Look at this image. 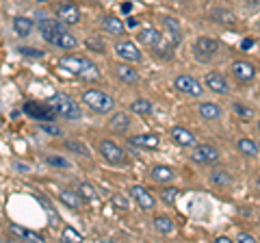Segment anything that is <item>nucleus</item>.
Masks as SVG:
<instances>
[{"label":"nucleus","instance_id":"obj_1","mask_svg":"<svg viewBox=\"0 0 260 243\" xmlns=\"http://www.w3.org/2000/svg\"><path fill=\"white\" fill-rule=\"evenodd\" d=\"M59 68L70 72V74H74L78 78L83 80H98L100 78V70H98V66L93 61H89L87 56H80V54H68L63 56V59L59 61Z\"/></svg>","mask_w":260,"mask_h":243},{"label":"nucleus","instance_id":"obj_2","mask_svg":"<svg viewBox=\"0 0 260 243\" xmlns=\"http://www.w3.org/2000/svg\"><path fill=\"white\" fill-rule=\"evenodd\" d=\"M48 102H50V107L56 113H59L61 117H65V119H80V107H78V102L74 98H70V96L54 94Z\"/></svg>","mask_w":260,"mask_h":243},{"label":"nucleus","instance_id":"obj_3","mask_svg":"<svg viewBox=\"0 0 260 243\" xmlns=\"http://www.w3.org/2000/svg\"><path fill=\"white\" fill-rule=\"evenodd\" d=\"M83 102L95 113H109V111H113V104H115V100H113L109 94L100 92V89H89V92H85Z\"/></svg>","mask_w":260,"mask_h":243},{"label":"nucleus","instance_id":"obj_4","mask_svg":"<svg viewBox=\"0 0 260 243\" xmlns=\"http://www.w3.org/2000/svg\"><path fill=\"white\" fill-rule=\"evenodd\" d=\"M37 26H39V31H42L44 39L46 42H50V44H56V39L65 33L61 20L56 22V20H50V18H44V15H39L37 18Z\"/></svg>","mask_w":260,"mask_h":243},{"label":"nucleus","instance_id":"obj_5","mask_svg":"<svg viewBox=\"0 0 260 243\" xmlns=\"http://www.w3.org/2000/svg\"><path fill=\"white\" fill-rule=\"evenodd\" d=\"M24 113L26 115H30L32 119H44V122H52L59 117V113H56L52 107H50V102H26L24 104Z\"/></svg>","mask_w":260,"mask_h":243},{"label":"nucleus","instance_id":"obj_6","mask_svg":"<svg viewBox=\"0 0 260 243\" xmlns=\"http://www.w3.org/2000/svg\"><path fill=\"white\" fill-rule=\"evenodd\" d=\"M217 50H219V44L210 37H200L198 42L193 44V54L198 56L200 61H208Z\"/></svg>","mask_w":260,"mask_h":243},{"label":"nucleus","instance_id":"obj_7","mask_svg":"<svg viewBox=\"0 0 260 243\" xmlns=\"http://www.w3.org/2000/svg\"><path fill=\"white\" fill-rule=\"evenodd\" d=\"M232 74L239 83H251L256 76V66L249 61H234L232 63Z\"/></svg>","mask_w":260,"mask_h":243},{"label":"nucleus","instance_id":"obj_8","mask_svg":"<svg viewBox=\"0 0 260 243\" xmlns=\"http://www.w3.org/2000/svg\"><path fill=\"white\" fill-rule=\"evenodd\" d=\"M130 196L135 198V202L143 210H152L154 206H156V200H154V196L145 187H141V185H133V187H130Z\"/></svg>","mask_w":260,"mask_h":243},{"label":"nucleus","instance_id":"obj_9","mask_svg":"<svg viewBox=\"0 0 260 243\" xmlns=\"http://www.w3.org/2000/svg\"><path fill=\"white\" fill-rule=\"evenodd\" d=\"M100 155L104 157V161H109L111 165L124 163V150H121L117 143H113V141H102L100 143Z\"/></svg>","mask_w":260,"mask_h":243},{"label":"nucleus","instance_id":"obj_10","mask_svg":"<svg viewBox=\"0 0 260 243\" xmlns=\"http://www.w3.org/2000/svg\"><path fill=\"white\" fill-rule=\"evenodd\" d=\"M174 85H176L178 92L189 94V96H202V94H204V87H202L193 76H186V74L178 76V78L174 80Z\"/></svg>","mask_w":260,"mask_h":243},{"label":"nucleus","instance_id":"obj_11","mask_svg":"<svg viewBox=\"0 0 260 243\" xmlns=\"http://www.w3.org/2000/svg\"><path fill=\"white\" fill-rule=\"evenodd\" d=\"M115 52H117L119 59H124L128 63H139L143 59L141 52H139V48H137L133 42H119L115 46Z\"/></svg>","mask_w":260,"mask_h":243},{"label":"nucleus","instance_id":"obj_12","mask_svg":"<svg viewBox=\"0 0 260 243\" xmlns=\"http://www.w3.org/2000/svg\"><path fill=\"white\" fill-rule=\"evenodd\" d=\"M191 159H193V161H198V163H215V161L219 159V152L213 148V145L200 143V145H195V150H193Z\"/></svg>","mask_w":260,"mask_h":243},{"label":"nucleus","instance_id":"obj_13","mask_svg":"<svg viewBox=\"0 0 260 243\" xmlns=\"http://www.w3.org/2000/svg\"><path fill=\"white\" fill-rule=\"evenodd\" d=\"M56 13H59V20H61L63 24H68V26H74V24L80 22V9H78L74 3H65V5H61Z\"/></svg>","mask_w":260,"mask_h":243},{"label":"nucleus","instance_id":"obj_14","mask_svg":"<svg viewBox=\"0 0 260 243\" xmlns=\"http://www.w3.org/2000/svg\"><path fill=\"white\" fill-rule=\"evenodd\" d=\"M115 68V76L119 80H124L126 85H137L139 83V72H137L135 68H130V63H117Z\"/></svg>","mask_w":260,"mask_h":243},{"label":"nucleus","instance_id":"obj_15","mask_svg":"<svg viewBox=\"0 0 260 243\" xmlns=\"http://www.w3.org/2000/svg\"><path fill=\"white\" fill-rule=\"evenodd\" d=\"M204 83L208 85L210 92H215V94H228V92H230V85H228V80L221 74H219V72H208Z\"/></svg>","mask_w":260,"mask_h":243},{"label":"nucleus","instance_id":"obj_16","mask_svg":"<svg viewBox=\"0 0 260 243\" xmlns=\"http://www.w3.org/2000/svg\"><path fill=\"white\" fill-rule=\"evenodd\" d=\"M162 24H165V33H169V37H172V44L178 46L182 42V26H180V22H178L176 18H172V15H165V18H162Z\"/></svg>","mask_w":260,"mask_h":243},{"label":"nucleus","instance_id":"obj_17","mask_svg":"<svg viewBox=\"0 0 260 243\" xmlns=\"http://www.w3.org/2000/svg\"><path fill=\"white\" fill-rule=\"evenodd\" d=\"M172 139L178 143V145H182V148H189V145H195V137L191 131H186V128L182 126H174L172 128Z\"/></svg>","mask_w":260,"mask_h":243},{"label":"nucleus","instance_id":"obj_18","mask_svg":"<svg viewBox=\"0 0 260 243\" xmlns=\"http://www.w3.org/2000/svg\"><path fill=\"white\" fill-rule=\"evenodd\" d=\"M9 232L13 234V237L22 239V241L44 243V237H42V234H37V232H32V230H26V228H22V226H18V224H11V226H9Z\"/></svg>","mask_w":260,"mask_h":243},{"label":"nucleus","instance_id":"obj_19","mask_svg":"<svg viewBox=\"0 0 260 243\" xmlns=\"http://www.w3.org/2000/svg\"><path fill=\"white\" fill-rule=\"evenodd\" d=\"M59 200L63 202L65 206H70V208H80V206L85 204V198L80 196L78 191H70V189L59 191Z\"/></svg>","mask_w":260,"mask_h":243},{"label":"nucleus","instance_id":"obj_20","mask_svg":"<svg viewBox=\"0 0 260 243\" xmlns=\"http://www.w3.org/2000/svg\"><path fill=\"white\" fill-rule=\"evenodd\" d=\"M13 31L20 37H28L32 33V20L26 18V15H15L13 18Z\"/></svg>","mask_w":260,"mask_h":243},{"label":"nucleus","instance_id":"obj_21","mask_svg":"<svg viewBox=\"0 0 260 243\" xmlns=\"http://www.w3.org/2000/svg\"><path fill=\"white\" fill-rule=\"evenodd\" d=\"M160 39H162V35H160V33H158V31L154 28V26L143 28L141 33H139V42H141V44H145V46H150V48L156 46V44L160 42Z\"/></svg>","mask_w":260,"mask_h":243},{"label":"nucleus","instance_id":"obj_22","mask_svg":"<svg viewBox=\"0 0 260 243\" xmlns=\"http://www.w3.org/2000/svg\"><path fill=\"white\" fill-rule=\"evenodd\" d=\"M130 143L139 145V148H156L160 139L158 135H137V137H130Z\"/></svg>","mask_w":260,"mask_h":243},{"label":"nucleus","instance_id":"obj_23","mask_svg":"<svg viewBox=\"0 0 260 243\" xmlns=\"http://www.w3.org/2000/svg\"><path fill=\"white\" fill-rule=\"evenodd\" d=\"M150 176H152L156 183H162V185H165V183H169V180H174V176H176V174H174V169H172V167L156 165V167H154L152 172H150Z\"/></svg>","mask_w":260,"mask_h":243},{"label":"nucleus","instance_id":"obj_24","mask_svg":"<svg viewBox=\"0 0 260 243\" xmlns=\"http://www.w3.org/2000/svg\"><path fill=\"white\" fill-rule=\"evenodd\" d=\"M109 126H111V131H113V133H124L126 128L130 126V117H128V113H124V111L115 113Z\"/></svg>","mask_w":260,"mask_h":243},{"label":"nucleus","instance_id":"obj_25","mask_svg":"<svg viewBox=\"0 0 260 243\" xmlns=\"http://www.w3.org/2000/svg\"><path fill=\"white\" fill-rule=\"evenodd\" d=\"M102 26H104L107 33H113V35H121V33H124V24H121V20L115 18V15H104Z\"/></svg>","mask_w":260,"mask_h":243},{"label":"nucleus","instance_id":"obj_26","mask_svg":"<svg viewBox=\"0 0 260 243\" xmlns=\"http://www.w3.org/2000/svg\"><path fill=\"white\" fill-rule=\"evenodd\" d=\"M154 230H156L158 234H172L174 232V222L165 215H158V217H154Z\"/></svg>","mask_w":260,"mask_h":243},{"label":"nucleus","instance_id":"obj_27","mask_svg":"<svg viewBox=\"0 0 260 243\" xmlns=\"http://www.w3.org/2000/svg\"><path fill=\"white\" fill-rule=\"evenodd\" d=\"M200 115L204 119H217V117H221V109L213 102H202L200 104Z\"/></svg>","mask_w":260,"mask_h":243},{"label":"nucleus","instance_id":"obj_28","mask_svg":"<svg viewBox=\"0 0 260 243\" xmlns=\"http://www.w3.org/2000/svg\"><path fill=\"white\" fill-rule=\"evenodd\" d=\"M210 180H213L217 187H230V185L234 183V180H232V176L228 174V172H223V169H217V172L210 174Z\"/></svg>","mask_w":260,"mask_h":243},{"label":"nucleus","instance_id":"obj_29","mask_svg":"<svg viewBox=\"0 0 260 243\" xmlns=\"http://www.w3.org/2000/svg\"><path fill=\"white\" fill-rule=\"evenodd\" d=\"M237 148L243 152V155H247V157H256L258 152H260L258 143H256V141H251V139H239Z\"/></svg>","mask_w":260,"mask_h":243},{"label":"nucleus","instance_id":"obj_30","mask_svg":"<svg viewBox=\"0 0 260 243\" xmlns=\"http://www.w3.org/2000/svg\"><path fill=\"white\" fill-rule=\"evenodd\" d=\"M76 37L74 35H72V33H68V31H65V33L59 37V39H56V48H61V50H72V48H76Z\"/></svg>","mask_w":260,"mask_h":243},{"label":"nucleus","instance_id":"obj_31","mask_svg":"<svg viewBox=\"0 0 260 243\" xmlns=\"http://www.w3.org/2000/svg\"><path fill=\"white\" fill-rule=\"evenodd\" d=\"M130 111H135V113H139V115H150L152 113V102L150 100H135L133 104H130Z\"/></svg>","mask_w":260,"mask_h":243},{"label":"nucleus","instance_id":"obj_32","mask_svg":"<svg viewBox=\"0 0 260 243\" xmlns=\"http://www.w3.org/2000/svg\"><path fill=\"white\" fill-rule=\"evenodd\" d=\"M78 193H80V196H83L87 202H98V200H100V198H98V193H95V189H93L89 183H80V185H78Z\"/></svg>","mask_w":260,"mask_h":243},{"label":"nucleus","instance_id":"obj_33","mask_svg":"<svg viewBox=\"0 0 260 243\" xmlns=\"http://www.w3.org/2000/svg\"><path fill=\"white\" fill-rule=\"evenodd\" d=\"M213 18H215L217 22H221V24H234V22H237L234 13L228 11V9H215V11H213Z\"/></svg>","mask_w":260,"mask_h":243},{"label":"nucleus","instance_id":"obj_34","mask_svg":"<svg viewBox=\"0 0 260 243\" xmlns=\"http://www.w3.org/2000/svg\"><path fill=\"white\" fill-rule=\"evenodd\" d=\"M61 241H83V234H80L78 230H74L72 226H65L63 232H61Z\"/></svg>","mask_w":260,"mask_h":243},{"label":"nucleus","instance_id":"obj_35","mask_svg":"<svg viewBox=\"0 0 260 243\" xmlns=\"http://www.w3.org/2000/svg\"><path fill=\"white\" fill-rule=\"evenodd\" d=\"M176 198H178V189L176 187H167V189L160 191V200L165 202V204H169V206L176 202Z\"/></svg>","mask_w":260,"mask_h":243},{"label":"nucleus","instance_id":"obj_36","mask_svg":"<svg viewBox=\"0 0 260 243\" xmlns=\"http://www.w3.org/2000/svg\"><path fill=\"white\" fill-rule=\"evenodd\" d=\"M154 52H156L158 56H165V59H169V56H172V44H167L165 39H160V42L154 46Z\"/></svg>","mask_w":260,"mask_h":243},{"label":"nucleus","instance_id":"obj_37","mask_svg":"<svg viewBox=\"0 0 260 243\" xmlns=\"http://www.w3.org/2000/svg\"><path fill=\"white\" fill-rule=\"evenodd\" d=\"M111 206H115L119 210H128L130 204H128V200L124 196H119V193H115V196H111Z\"/></svg>","mask_w":260,"mask_h":243},{"label":"nucleus","instance_id":"obj_38","mask_svg":"<svg viewBox=\"0 0 260 243\" xmlns=\"http://www.w3.org/2000/svg\"><path fill=\"white\" fill-rule=\"evenodd\" d=\"M39 131L46 133V135H52V137H63L61 128H56L54 124H48V122H46V124H39Z\"/></svg>","mask_w":260,"mask_h":243},{"label":"nucleus","instance_id":"obj_39","mask_svg":"<svg viewBox=\"0 0 260 243\" xmlns=\"http://www.w3.org/2000/svg\"><path fill=\"white\" fill-rule=\"evenodd\" d=\"M65 148H68V150H74V152H80L83 157H91V155H89V150H87L80 141H65Z\"/></svg>","mask_w":260,"mask_h":243},{"label":"nucleus","instance_id":"obj_40","mask_svg":"<svg viewBox=\"0 0 260 243\" xmlns=\"http://www.w3.org/2000/svg\"><path fill=\"white\" fill-rule=\"evenodd\" d=\"M18 50H20L24 56H35V59L44 56V50H37V48H26V46H22V48H18Z\"/></svg>","mask_w":260,"mask_h":243},{"label":"nucleus","instance_id":"obj_41","mask_svg":"<svg viewBox=\"0 0 260 243\" xmlns=\"http://www.w3.org/2000/svg\"><path fill=\"white\" fill-rule=\"evenodd\" d=\"M87 48H91V50H95V52H107L104 50L102 39H87Z\"/></svg>","mask_w":260,"mask_h":243},{"label":"nucleus","instance_id":"obj_42","mask_svg":"<svg viewBox=\"0 0 260 243\" xmlns=\"http://www.w3.org/2000/svg\"><path fill=\"white\" fill-rule=\"evenodd\" d=\"M46 161H48V163H50V165H56V167H68V165H70V163H68V161H65L63 157H48Z\"/></svg>","mask_w":260,"mask_h":243},{"label":"nucleus","instance_id":"obj_43","mask_svg":"<svg viewBox=\"0 0 260 243\" xmlns=\"http://www.w3.org/2000/svg\"><path fill=\"white\" fill-rule=\"evenodd\" d=\"M234 111H237L241 117H251V115H254V113H251V109H245L243 104H234Z\"/></svg>","mask_w":260,"mask_h":243},{"label":"nucleus","instance_id":"obj_44","mask_svg":"<svg viewBox=\"0 0 260 243\" xmlns=\"http://www.w3.org/2000/svg\"><path fill=\"white\" fill-rule=\"evenodd\" d=\"M237 239H239L241 243H254V241H256V239H254V237H251V234H247V232H241V234H239V237H237Z\"/></svg>","mask_w":260,"mask_h":243},{"label":"nucleus","instance_id":"obj_45","mask_svg":"<svg viewBox=\"0 0 260 243\" xmlns=\"http://www.w3.org/2000/svg\"><path fill=\"white\" fill-rule=\"evenodd\" d=\"M254 39H251V37H245V39H243V42H241V48H243V50H249V48H254Z\"/></svg>","mask_w":260,"mask_h":243},{"label":"nucleus","instance_id":"obj_46","mask_svg":"<svg viewBox=\"0 0 260 243\" xmlns=\"http://www.w3.org/2000/svg\"><path fill=\"white\" fill-rule=\"evenodd\" d=\"M13 167H15V169H20V172H28V165H22V163H15Z\"/></svg>","mask_w":260,"mask_h":243},{"label":"nucleus","instance_id":"obj_47","mask_svg":"<svg viewBox=\"0 0 260 243\" xmlns=\"http://www.w3.org/2000/svg\"><path fill=\"white\" fill-rule=\"evenodd\" d=\"M126 24H128V26H137V20H133V18H128V20H126Z\"/></svg>","mask_w":260,"mask_h":243},{"label":"nucleus","instance_id":"obj_48","mask_svg":"<svg viewBox=\"0 0 260 243\" xmlns=\"http://www.w3.org/2000/svg\"><path fill=\"white\" fill-rule=\"evenodd\" d=\"M121 11L128 13V11H130V5H128V3H124V5H121Z\"/></svg>","mask_w":260,"mask_h":243},{"label":"nucleus","instance_id":"obj_49","mask_svg":"<svg viewBox=\"0 0 260 243\" xmlns=\"http://www.w3.org/2000/svg\"><path fill=\"white\" fill-rule=\"evenodd\" d=\"M217 241L219 243H230V239H228V237H217Z\"/></svg>","mask_w":260,"mask_h":243},{"label":"nucleus","instance_id":"obj_50","mask_svg":"<svg viewBox=\"0 0 260 243\" xmlns=\"http://www.w3.org/2000/svg\"><path fill=\"white\" fill-rule=\"evenodd\" d=\"M37 3H48V0H37Z\"/></svg>","mask_w":260,"mask_h":243},{"label":"nucleus","instance_id":"obj_51","mask_svg":"<svg viewBox=\"0 0 260 243\" xmlns=\"http://www.w3.org/2000/svg\"><path fill=\"white\" fill-rule=\"evenodd\" d=\"M256 185H258V189H260V178H258V183H256Z\"/></svg>","mask_w":260,"mask_h":243},{"label":"nucleus","instance_id":"obj_52","mask_svg":"<svg viewBox=\"0 0 260 243\" xmlns=\"http://www.w3.org/2000/svg\"><path fill=\"white\" fill-rule=\"evenodd\" d=\"M258 131H260V119H258Z\"/></svg>","mask_w":260,"mask_h":243},{"label":"nucleus","instance_id":"obj_53","mask_svg":"<svg viewBox=\"0 0 260 243\" xmlns=\"http://www.w3.org/2000/svg\"><path fill=\"white\" fill-rule=\"evenodd\" d=\"M258 28H260V22H258Z\"/></svg>","mask_w":260,"mask_h":243}]
</instances>
